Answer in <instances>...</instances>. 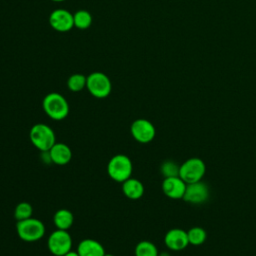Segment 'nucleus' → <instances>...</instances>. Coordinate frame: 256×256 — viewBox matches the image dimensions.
Instances as JSON below:
<instances>
[{
  "label": "nucleus",
  "mask_w": 256,
  "mask_h": 256,
  "mask_svg": "<svg viewBox=\"0 0 256 256\" xmlns=\"http://www.w3.org/2000/svg\"><path fill=\"white\" fill-rule=\"evenodd\" d=\"M43 110L46 115L55 121H61L69 115L70 107L66 98L56 92L47 94L43 99Z\"/></svg>",
  "instance_id": "f257e3e1"
},
{
  "label": "nucleus",
  "mask_w": 256,
  "mask_h": 256,
  "mask_svg": "<svg viewBox=\"0 0 256 256\" xmlns=\"http://www.w3.org/2000/svg\"><path fill=\"white\" fill-rule=\"evenodd\" d=\"M29 137L33 146L41 152H48L56 143L54 130L43 123H38L32 126L29 132Z\"/></svg>",
  "instance_id": "f03ea898"
},
{
  "label": "nucleus",
  "mask_w": 256,
  "mask_h": 256,
  "mask_svg": "<svg viewBox=\"0 0 256 256\" xmlns=\"http://www.w3.org/2000/svg\"><path fill=\"white\" fill-rule=\"evenodd\" d=\"M109 177L118 183H123L132 176L133 164L131 159L123 154L113 156L107 166Z\"/></svg>",
  "instance_id": "7ed1b4c3"
},
{
  "label": "nucleus",
  "mask_w": 256,
  "mask_h": 256,
  "mask_svg": "<svg viewBox=\"0 0 256 256\" xmlns=\"http://www.w3.org/2000/svg\"><path fill=\"white\" fill-rule=\"evenodd\" d=\"M18 237L25 242H36L41 240L46 232L44 223L36 218L18 221L16 225Z\"/></svg>",
  "instance_id": "20e7f679"
},
{
  "label": "nucleus",
  "mask_w": 256,
  "mask_h": 256,
  "mask_svg": "<svg viewBox=\"0 0 256 256\" xmlns=\"http://www.w3.org/2000/svg\"><path fill=\"white\" fill-rule=\"evenodd\" d=\"M86 88L95 98L104 99L111 94L112 83L105 73L93 72L87 76Z\"/></svg>",
  "instance_id": "39448f33"
},
{
  "label": "nucleus",
  "mask_w": 256,
  "mask_h": 256,
  "mask_svg": "<svg viewBox=\"0 0 256 256\" xmlns=\"http://www.w3.org/2000/svg\"><path fill=\"white\" fill-rule=\"evenodd\" d=\"M206 173V165L200 158H190L180 165L179 177L186 183L191 184L202 180Z\"/></svg>",
  "instance_id": "423d86ee"
},
{
  "label": "nucleus",
  "mask_w": 256,
  "mask_h": 256,
  "mask_svg": "<svg viewBox=\"0 0 256 256\" xmlns=\"http://www.w3.org/2000/svg\"><path fill=\"white\" fill-rule=\"evenodd\" d=\"M72 237L66 230L56 229L47 240L49 252L54 256H64L72 250Z\"/></svg>",
  "instance_id": "0eeeda50"
},
{
  "label": "nucleus",
  "mask_w": 256,
  "mask_h": 256,
  "mask_svg": "<svg viewBox=\"0 0 256 256\" xmlns=\"http://www.w3.org/2000/svg\"><path fill=\"white\" fill-rule=\"evenodd\" d=\"M132 137L141 144H147L154 140L156 136L155 126L147 119L135 120L130 128Z\"/></svg>",
  "instance_id": "6e6552de"
},
{
  "label": "nucleus",
  "mask_w": 256,
  "mask_h": 256,
  "mask_svg": "<svg viewBox=\"0 0 256 256\" xmlns=\"http://www.w3.org/2000/svg\"><path fill=\"white\" fill-rule=\"evenodd\" d=\"M49 24L57 32H68L74 27V16L68 10L57 9L50 14Z\"/></svg>",
  "instance_id": "1a4fd4ad"
},
{
  "label": "nucleus",
  "mask_w": 256,
  "mask_h": 256,
  "mask_svg": "<svg viewBox=\"0 0 256 256\" xmlns=\"http://www.w3.org/2000/svg\"><path fill=\"white\" fill-rule=\"evenodd\" d=\"M209 195L210 191L208 186L202 181H199L187 184L183 200L191 204H202L208 200Z\"/></svg>",
  "instance_id": "9d476101"
},
{
  "label": "nucleus",
  "mask_w": 256,
  "mask_h": 256,
  "mask_svg": "<svg viewBox=\"0 0 256 256\" xmlns=\"http://www.w3.org/2000/svg\"><path fill=\"white\" fill-rule=\"evenodd\" d=\"M164 242L166 247L172 251L184 250L189 245L188 232L180 228H173L166 233Z\"/></svg>",
  "instance_id": "9b49d317"
},
{
  "label": "nucleus",
  "mask_w": 256,
  "mask_h": 256,
  "mask_svg": "<svg viewBox=\"0 0 256 256\" xmlns=\"http://www.w3.org/2000/svg\"><path fill=\"white\" fill-rule=\"evenodd\" d=\"M187 184L179 177H169L164 178L162 183L163 193L170 199L179 200L183 199Z\"/></svg>",
  "instance_id": "f8f14e48"
},
{
  "label": "nucleus",
  "mask_w": 256,
  "mask_h": 256,
  "mask_svg": "<svg viewBox=\"0 0 256 256\" xmlns=\"http://www.w3.org/2000/svg\"><path fill=\"white\" fill-rule=\"evenodd\" d=\"M51 162L58 166H65L70 163L72 159V151L70 147L64 143H55V145L48 151Z\"/></svg>",
  "instance_id": "ddd939ff"
},
{
  "label": "nucleus",
  "mask_w": 256,
  "mask_h": 256,
  "mask_svg": "<svg viewBox=\"0 0 256 256\" xmlns=\"http://www.w3.org/2000/svg\"><path fill=\"white\" fill-rule=\"evenodd\" d=\"M80 256H104L106 254L103 245L94 239H84L77 247Z\"/></svg>",
  "instance_id": "4468645a"
},
{
  "label": "nucleus",
  "mask_w": 256,
  "mask_h": 256,
  "mask_svg": "<svg viewBox=\"0 0 256 256\" xmlns=\"http://www.w3.org/2000/svg\"><path fill=\"white\" fill-rule=\"evenodd\" d=\"M123 194L130 200H138L144 195V185L135 178H129L122 183Z\"/></svg>",
  "instance_id": "2eb2a0df"
},
{
  "label": "nucleus",
  "mask_w": 256,
  "mask_h": 256,
  "mask_svg": "<svg viewBox=\"0 0 256 256\" xmlns=\"http://www.w3.org/2000/svg\"><path fill=\"white\" fill-rule=\"evenodd\" d=\"M54 225L59 230L68 231L74 223V215L68 209H59L53 217Z\"/></svg>",
  "instance_id": "dca6fc26"
},
{
  "label": "nucleus",
  "mask_w": 256,
  "mask_h": 256,
  "mask_svg": "<svg viewBox=\"0 0 256 256\" xmlns=\"http://www.w3.org/2000/svg\"><path fill=\"white\" fill-rule=\"evenodd\" d=\"M73 16H74V27L80 30H86L92 25V21H93L92 15L90 14V12L86 10H79L75 14H73Z\"/></svg>",
  "instance_id": "f3484780"
},
{
  "label": "nucleus",
  "mask_w": 256,
  "mask_h": 256,
  "mask_svg": "<svg viewBox=\"0 0 256 256\" xmlns=\"http://www.w3.org/2000/svg\"><path fill=\"white\" fill-rule=\"evenodd\" d=\"M159 252L154 243L141 241L135 247V256H158Z\"/></svg>",
  "instance_id": "a211bd4d"
},
{
  "label": "nucleus",
  "mask_w": 256,
  "mask_h": 256,
  "mask_svg": "<svg viewBox=\"0 0 256 256\" xmlns=\"http://www.w3.org/2000/svg\"><path fill=\"white\" fill-rule=\"evenodd\" d=\"M86 84H87V77L80 73L71 75L67 81V86L69 90L72 92L82 91L84 88H86Z\"/></svg>",
  "instance_id": "6ab92c4d"
},
{
  "label": "nucleus",
  "mask_w": 256,
  "mask_h": 256,
  "mask_svg": "<svg viewBox=\"0 0 256 256\" xmlns=\"http://www.w3.org/2000/svg\"><path fill=\"white\" fill-rule=\"evenodd\" d=\"M188 232V239L189 244L194 246L202 245L207 239L206 231L201 227H193Z\"/></svg>",
  "instance_id": "aec40b11"
},
{
  "label": "nucleus",
  "mask_w": 256,
  "mask_h": 256,
  "mask_svg": "<svg viewBox=\"0 0 256 256\" xmlns=\"http://www.w3.org/2000/svg\"><path fill=\"white\" fill-rule=\"evenodd\" d=\"M33 215V207L28 202H21L19 203L14 210V217L18 221L26 220L31 218Z\"/></svg>",
  "instance_id": "412c9836"
},
{
  "label": "nucleus",
  "mask_w": 256,
  "mask_h": 256,
  "mask_svg": "<svg viewBox=\"0 0 256 256\" xmlns=\"http://www.w3.org/2000/svg\"><path fill=\"white\" fill-rule=\"evenodd\" d=\"M160 171H161V174L164 176V178L177 177L179 176L180 166L172 160H167L162 163L160 167Z\"/></svg>",
  "instance_id": "4be33fe9"
},
{
  "label": "nucleus",
  "mask_w": 256,
  "mask_h": 256,
  "mask_svg": "<svg viewBox=\"0 0 256 256\" xmlns=\"http://www.w3.org/2000/svg\"><path fill=\"white\" fill-rule=\"evenodd\" d=\"M64 256H80L79 254H78V252L77 251H70V252H68L67 254H65Z\"/></svg>",
  "instance_id": "5701e85b"
},
{
  "label": "nucleus",
  "mask_w": 256,
  "mask_h": 256,
  "mask_svg": "<svg viewBox=\"0 0 256 256\" xmlns=\"http://www.w3.org/2000/svg\"><path fill=\"white\" fill-rule=\"evenodd\" d=\"M158 256H171V255L169 253H167V252H163V253H159Z\"/></svg>",
  "instance_id": "b1692460"
},
{
  "label": "nucleus",
  "mask_w": 256,
  "mask_h": 256,
  "mask_svg": "<svg viewBox=\"0 0 256 256\" xmlns=\"http://www.w3.org/2000/svg\"><path fill=\"white\" fill-rule=\"evenodd\" d=\"M53 2H63V1H65V0H52Z\"/></svg>",
  "instance_id": "393cba45"
},
{
  "label": "nucleus",
  "mask_w": 256,
  "mask_h": 256,
  "mask_svg": "<svg viewBox=\"0 0 256 256\" xmlns=\"http://www.w3.org/2000/svg\"><path fill=\"white\" fill-rule=\"evenodd\" d=\"M104 256H115V255H113V254H105Z\"/></svg>",
  "instance_id": "a878e982"
}]
</instances>
